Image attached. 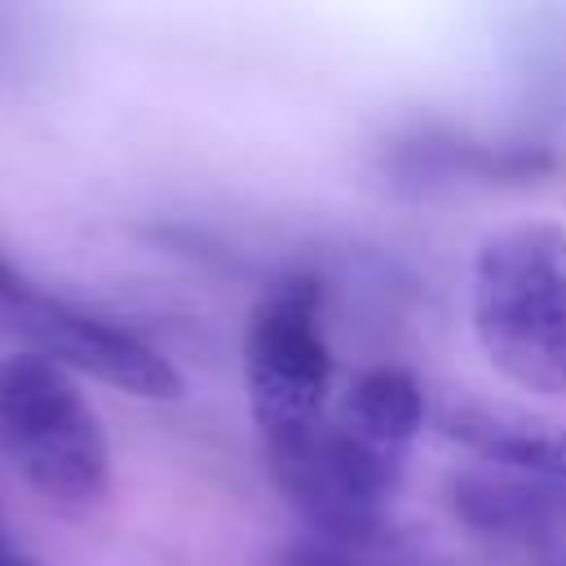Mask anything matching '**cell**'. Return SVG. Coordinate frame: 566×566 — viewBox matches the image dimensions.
Here are the masks:
<instances>
[{"mask_svg": "<svg viewBox=\"0 0 566 566\" xmlns=\"http://www.w3.org/2000/svg\"><path fill=\"white\" fill-rule=\"evenodd\" d=\"M18 323V332L57 367H75L88 371L133 398H150V402H172L181 398V371L142 336H133L128 327L84 314L75 305L49 301L40 292H22L13 305H4Z\"/></svg>", "mask_w": 566, "mask_h": 566, "instance_id": "obj_5", "label": "cell"}, {"mask_svg": "<svg viewBox=\"0 0 566 566\" xmlns=\"http://www.w3.org/2000/svg\"><path fill=\"white\" fill-rule=\"evenodd\" d=\"M274 566H447V562L424 557L420 548H407L389 531L371 539H332L310 531L301 539H287L274 553Z\"/></svg>", "mask_w": 566, "mask_h": 566, "instance_id": "obj_9", "label": "cell"}, {"mask_svg": "<svg viewBox=\"0 0 566 566\" xmlns=\"http://www.w3.org/2000/svg\"><path fill=\"white\" fill-rule=\"evenodd\" d=\"M336 424L349 438H358L367 451L407 469L411 442L424 424V389L402 367H371L345 389L336 407Z\"/></svg>", "mask_w": 566, "mask_h": 566, "instance_id": "obj_8", "label": "cell"}, {"mask_svg": "<svg viewBox=\"0 0 566 566\" xmlns=\"http://www.w3.org/2000/svg\"><path fill=\"white\" fill-rule=\"evenodd\" d=\"M27 292V283H22V274L0 256V305H13L18 296Z\"/></svg>", "mask_w": 566, "mask_h": 566, "instance_id": "obj_11", "label": "cell"}, {"mask_svg": "<svg viewBox=\"0 0 566 566\" xmlns=\"http://www.w3.org/2000/svg\"><path fill=\"white\" fill-rule=\"evenodd\" d=\"M0 447L57 509H93L111 491V442L75 380L44 354L0 358Z\"/></svg>", "mask_w": 566, "mask_h": 566, "instance_id": "obj_2", "label": "cell"}, {"mask_svg": "<svg viewBox=\"0 0 566 566\" xmlns=\"http://www.w3.org/2000/svg\"><path fill=\"white\" fill-rule=\"evenodd\" d=\"M0 566H44L35 553H27L22 544H13L4 531H0Z\"/></svg>", "mask_w": 566, "mask_h": 566, "instance_id": "obj_10", "label": "cell"}, {"mask_svg": "<svg viewBox=\"0 0 566 566\" xmlns=\"http://www.w3.org/2000/svg\"><path fill=\"white\" fill-rule=\"evenodd\" d=\"M473 332L522 389L566 398V226L517 221L473 256Z\"/></svg>", "mask_w": 566, "mask_h": 566, "instance_id": "obj_1", "label": "cell"}, {"mask_svg": "<svg viewBox=\"0 0 566 566\" xmlns=\"http://www.w3.org/2000/svg\"><path fill=\"white\" fill-rule=\"evenodd\" d=\"M265 451L283 495L305 513L314 535H332V539L385 535V517L402 482V464L367 451L358 438H349L336 424V416H323L301 438H287Z\"/></svg>", "mask_w": 566, "mask_h": 566, "instance_id": "obj_4", "label": "cell"}, {"mask_svg": "<svg viewBox=\"0 0 566 566\" xmlns=\"http://www.w3.org/2000/svg\"><path fill=\"white\" fill-rule=\"evenodd\" d=\"M442 433L455 438L460 447L486 455L495 469L566 482V424L526 416L517 407L451 402L442 411Z\"/></svg>", "mask_w": 566, "mask_h": 566, "instance_id": "obj_7", "label": "cell"}, {"mask_svg": "<svg viewBox=\"0 0 566 566\" xmlns=\"http://www.w3.org/2000/svg\"><path fill=\"white\" fill-rule=\"evenodd\" d=\"M243 376L265 447L301 438L327 416L332 354L323 336V292L310 274L274 283L243 340Z\"/></svg>", "mask_w": 566, "mask_h": 566, "instance_id": "obj_3", "label": "cell"}, {"mask_svg": "<svg viewBox=\"0 0 566 566\" xmlns=\"http://www.w3.org/2000/svg\"><path fill=\"white\" fill-rule=\"evenodd\" d=\"M455 513L491 539L531 544L566 531V482L513 473V469H469L451 486Z\"/></svg>", "mask_w": 566, "mask_h": 566, "instance_id": "obj_6", "label": "cell"}]
</instances>
